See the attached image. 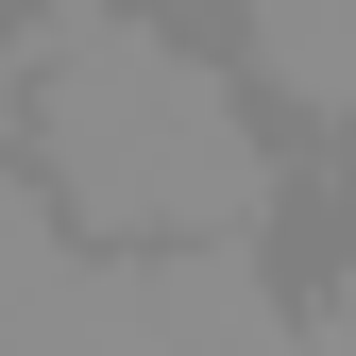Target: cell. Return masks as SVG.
<instances>
[{"label": "cell", "mask_w": 356, "mask_h": 356, "mask_svg": "<svg viewBox=\"0 0 356 356\" xmlns=\"http://www.w3.org/2000/svg\"><path fill=\"white\" fill-rule=\"evenodd\" d=\"M102 323H119V254H85L68 204L17 170L0 187V356H102Z\"/></svg>", "instance_id": "cell-2"}, {"label": "cell", "mask_w": 356, "mask_h": 356, "mask_svg": "<svg viewBox=\"0 0 356 356\" xmlns=\"http://www.w3.org/2000/svg\"><path fill=\"white\" fill-rule=\"evenodd\" d=\"M0 119H17L34 187L68 204V238H102V254L272 238V204H289L254 102L170 17H136V0H17V34H0Z\"/></svg>", "instance_id": "cell-1"}]
</instances>
